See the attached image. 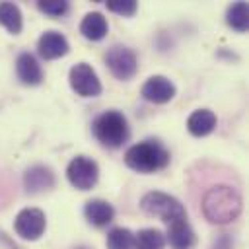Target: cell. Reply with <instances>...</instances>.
<instances>
[{
  "label": "cell",
  "instance_id": "obj_1",
  "mask_svg": "<svg viewBox=\"0 0 249 249\" xmlns=\"http://www.w3.org/2000/svg\"><path fill=\"white\" fill-rule=\"evenodd\" d=\"M202 212L212 224H230L241 214V195L228 185H218L206 191Z\"/></svg>",
  "mask_w": 249,
  "mask_h": 249
},
{
  "label": "cell",
  "instance_id": "obj_2",
  "mask_svg": "<svg viewBox=\"0 0 249 249\" xmlns=\"http://www.w3.org/2000/svg\"><path fill=\"white\" fill-rule=\"evenodd\" d=\"M124 163L138 173H154L169 163V152L158 140H142L126 150Z\"/></svg>",
  "mask_w": 249,
  "mask_h": 249
},
{
  "label": "cell",
  "instance_id": "obj_3",
  "mask_svg": "<svg viewBox=\"0 0 249 249\" xmlns=\"http://www.w3.org/2000/svg\"><path fill=\"white\" fill-rule=\"evenodd\" d=\"M91 130L95 138L107 146V148H119L128 140V123L123 113L119 111H105L99 117H95Z\"/></svg>",
  "mask_w": 249,
  "mask_h": 249
},
{
  "label": "cell",
  "instance_id": "obj_4",
  "mask_svg": "<svg viewBox=\"0 0 249 249\" xmlns=\"http://www.w3.org/2000/svg\"><path fill=\"white\" fill-rule=\"evenodd\" d=\"M140 208L148 216H156L167 224H173L177 220H187V210L185 206L171 195H165L161 191H150L142 196Z\"/></svg>",
  "mask_w": 249,
  "mask_h": 249
},
{
  "label": "cell",
  "instance_id": "obj_5",
  "mask_svg": "<svg viewBox=\"0 0 249 249\" xmlns=\"http://www.w3.org/2000/svg\"><path fill=\"white\" fill-rule=\"evenodd\" d=\"M66 177L72 187H76L80 191H89L91 187H95V183L99 179V167L91 158L76 156L66 167Z\"/></svg>",
  "mask_w": 249,
  "mask_h": 249
},
{
  "label": "cell",
  "instance_id": "obj_6",
  "mask_svg": "<svg viewBox=\"0 0 249 249\" xmlns=\"http://www.w3.org/2000/svg\"><path fill=\"white\" fill-rule=\"evenodd\" d=\"M105 64L109 66L111 74L117 80H130L138 68L134 51L128 47H123V45H113L105 53Z\"/></svg>",
  "mask_w": 249,
  "mask_h": 249
},
{
  "label": "cell",
  "instance_id": "obj_7",
  "mask_svg": "<svg viewBox=\"0 0 249 249\" xmlns=\"http://www.w3.org/2000/svg\"><path fill=\"white\" fill-rule=\"evenodd\" d=\"M70 86L82 97H95L101 93V82H99L95 70L86 62H78L76 66H72Z\"/></svg>",
  "mask_w": 249,
  "mask_h": 249
},
{
  "label": "cell",
  "instance_id": "obj_8",
  "mask_svg": "<svg viewBox=\"0 0 249 249\" xmlns=\"http://www.w3.org/2000/svg\"><path fill=\"white\" fill-rule=\"evenodd\" d=\"M14 230L23 239H39L45 231V214L39 208H23L14 220Z\"/></svg>",
  "mask_w": 249,
  "mask_h": 249
},
{
  "label": "cell",
  "instance_id": "obj_9",
  "mask_svg": "<svg viewBox=\"0 0 249 249\" xmlns=\"http://www.w3.org/2000/svg\"><path fill=\"white\" fill-rule=\"evenodd\" d=\"M175 95V86L165 76H152L142 86V97L150 103H167Z\"/></svg>",
  "mask_w": 249,
  "mask_h": 249
},
{
  "label": "cell",
  "instance_id": "obj_10",
  "mask_svg": "<svg viewBox=\"0 0 249 249\" xmlns=\"http://www.w3.org/2000/svg\"><path fill=\"white\" fill-rule=\"evenodd\" d=\"M68 49L70 47H68L66 37L58 31H45L37 43V51L45 60H54V58L64 56L68 53Z\"/></svg>",
  "mask_w": 249,
  "mask_h": 249
},
{
  "label": "cell",
  "instance_id": "obj_11",
  "mask_svg": "<svg viewBox=\"0 0 249 249\" xmlns=\"http://www.w3.org/2000/svg\"><path fill=\"white\" fill-rule=\"evenodd\" d=\"M16 72H18V78L25 86H39L43 82V70H41L37 58L31 53H21L18 56Z\"/></svg>",
  "mask_w": 249,
  "mask_h": 249
},
{
  "label": "cell",
  "instance_id": "obj_12",
  "mask_svg": "<svg viewBox=\"0 0 249 249\" xmlns=\"http://www.w3.org/2000/svg\"><path fill=\"white\" fill-rule=\"evenodd\" d=\"M84 216L86 220L95 226V228H103L107 224L113 222V216H115V208L107 202V200H101V198H93V200H88L86 206H84Z\"/></svg>",
  "mask_w": 249,
  "mask_h": 249
},
{
  "label": "cell",
  "instance_id": "obj_13",
  "mask_svg": "<svg viewBox=\"0 0 249 249\" xmlns=\"http://www.w3.org/2000/svg\"><path fill=\"white\" fill-rule=\"evenodd\" d=\"M167 241H169L171 249H193L196 243V235L187 220H177V222L169 224Z\"/></svg>",
  "mask_w": 249,
  "mask_h": 249
},
{
  "label": "cell",
  "instance_id": "obj_14",
  "mask_svg": "<svg viewBox=\"0 0 249 249\" xmlns=\"http://www.w3.org/2000/svg\"><path fill=\"white\" fill-rule=\"evenodd\" d=\"M23 183H25L27 193L35 195V193H41V191H49L54 185V175L49 167L35 165L31 169H27V173L23 177Z\"/></svg>",
  "mask_w": 249,
  "mask_h": 249
},
{
  "label": "cell",
  "instance_id": "obj_15",
  "mask_svg": "<svg viewBox=\"0 0 249 249\" xmlns=\"http://www.w3.org/2000/svg\"><path fill=\"white\" fill-rule=\"evenodd\" d=\"M187 128L193 136H206L216 128V115L210 109H196L187 119Z\"/></svg>",
  "mask_w": 249,
  "mask_h": 249
},
{
  "label": "cell",
  "instance_id": "obj_16",
  "mask_svg": "<svg viewBox=\"0 0 249 249\" xmlns=\"http://www.w3.org/2000/svg\"><path fill=\"white\" fill-rule=\"evenodd\" d=\"M107 19L103 18V14L99 12H89L84 16L82 23H80V33L89 39V41H101L105 35H107Z\"/></svg>",
  "mask_w": 249,
  "mask_h": 249
},
{
  "label": "cell",
  "instance_id": "obj_17",
  "mask_svg": "<svg viewBox=\"0 0 249 249\" xmlns=\"http://www.w3.org/2000/svg\"><path fill=\"white\" fill-rule=\"evenodd\" d=\"M134 247L136 249H163L165 235L156 228H144L134 235Z\"/></svg>",
  "mask_w": 249,
  "mask_h": 249
},
{
  "label": "cell",
  "instance_id": "obj_18",
  "mask_svg": "<svg viewBox=\"0 0 249 249\" xmlns=\"http://www.w3.org/2000/svg\"><path fill=\"white\" fill-rule=\"evenodd\" d=\"M0 23L14 35L21 31V12L16 4L12 2H2L0 4Z\"/></svg>",
  "mask_w": 249,
  "mask_h": 249
},
{
  "label": "cell",
  "instance_id": "obj_19",
  "mask_svg": "<svg viewBox=\"0 0 249 249\" xmlns=\"http://www.w3.org/2000/svg\"><path fill=\"white\" fill-rule=\"evenodd\" d=\"M226 21L231 29L243 33L247 31V23H249V18H247V2H235L228 8V14H226Z\"/></svg>",
  "mask_w": 249,
  "mask_h": 249
},
{
  "label": "cell",
  "instance_id": "obj_20",
  "mask_svg": "<svg viewBox=\"0 0 249 249\" xmlns=\"http://www.w3.org/2000/svg\"><path fill=\"white\" fill-rule=\"evenodd\" d=\"M134 233L126 228H113L107 233V249H132Z\"/></svg>",
  "mask_w": 249,
  "mask_h": 249
},
{
  "label": "cell",
  "instance_id": "obj_21",
  "mask_svg": "<svg viewBox=\"0 0 249 249\" xmlns=\"http://www.w3.org/2000/svg\"><path fill=\"white\" fill-rule=\"evenodd\" d=\"M37 8L43 14L51 16V18H60L68 12V2H64V0H43V2H37Z\"/></svg>",
  "mask_w": 249,
  "mask_h": 249
},
{
  "label": "cell",
  "instance_id": "obj_22",
  "mask_svg": "<svg viewBox=\"0 0 249 249\" xmlns=\"http://www.w3.org/2000/svg\"><path fill=\"white\" fill-rule=\"evenodd\" d=\"M107 8L119 16H132L136 12L134 0H107Z\"/></svg>",
  "mask_w": 249,
  "mask_h": 249
}]
</instances>
